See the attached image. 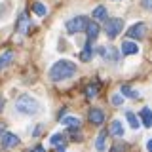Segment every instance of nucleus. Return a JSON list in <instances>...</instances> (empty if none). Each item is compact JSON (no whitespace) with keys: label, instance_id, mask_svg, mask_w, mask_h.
<instances>
[{"label":"nucleus","instance_id":"nucleus-1","mask_svg":"<svg viewBox=\"0 0 152 152\" xmlns=\"http://www.w3.org/2000/svg\"><path fill=\"white\" fill-rule=\"evenodd\" d=\"M76 74V63L70 59H59L51 65L50 69V78L53 82H61V80H69Z\"/></svg>","mask_w":152,"mask_h":152},{"label":"nucleus","instance_id":"nucleus-2","mask_svg":"<svg viewBox=\"0 0 152 152\" xmlns=\"http://www.w3.org/2000/svg\"><path fill=\"white\" fill-rule=\"evenodd\" d=\"M15 108H17V112H21V114H27V116H34V114L40 112V103H38L34 97H31V95L23 93V95H19V97H17V101H15Z\"/></svg>","mask_w":152,"mask_h":152},{"label":"nucleus","instance_id":"nucleus-3","mask_svg":"<svg viewBox=\"0 0 152 152\" xmlns=\"http://www.w3.org/2000/svg\"><path fill=\"white\" fill-rule=\"evenodd\" d=\"M124 31V19L120 17H110L104 21V32H107L108 40H114L120 32Z\"/></svg>","mask_w":152,"mask_h":152},{"label":"nucleus","instance_id":"nucleus-4","mask_svg":"<svg viewBox=\"0 0 152 152\" xmlns=\"http://www.w3.org/2000/svg\"><path fill=\"white\" fill-rule=\"evenodd\" d=\"M86 27H88V17L86 15H78L66 21V32L69 34H78V32H84Z\"/></svg>","mask_w":152,"mask_h":152},{"label":"nucleus","instance_id":"nucleus-5","mask_svg":"<svg viewBox=\"0 0 152 152\" xmlns=\"http://www.w3.org/2000/svg\"><path fill=\"white\" fill-rule=\"evenodd\" d=\"M97 51H99V55H101V59L107 61V63H116V61L120 59V51L112 46H101Z\"/></svg>","mask_w":152,"mask_h":152},{"label":"nucleus","instance_id":"nucleus-6","mask_svg":"<svg viewBox=\"0 0 152 152\" xmlns=\"http://www.w3.org/2000/svg\"><path fill=\"white\" fill-rule=\"evenodd\" d=\"M126 34L129 36V38H135V40H141V38H145V34H146V23L139 21V23H135V25H131L129 31H127Z\"/></svg>","mask_w":152,"mask_h":152},{"label":"nucleus","instance_id":"nucleus-7","mask_svg":"<svg viewBox=\"0 0 152 152\" xmlns=\"http://www.w3.org/2000/svg\"><path fill=\"white\" fill-rule=\"evenodd\" d=\"M28 27H31V19H28V15H27L25 12H21V13H19V17H17V23H15V31L21 32V34H27Z\"/></svg>","mask_w":152,"mask_h":152},{"label":"nucleus","instance_id":"nucleus-8","mask_svg":"<svg viewBox=\"0 0 152 152\" xmlns=\"http://www.w3.org/2000/svg\"><path fill=\"white\" fill-rule=\"evenodd\" d=\"M118 51H120L122 55H137V53H139V46H137V42L126 40V42H122V46H120Z\"/></svg>","mask_w":152,"mask_h":152},{"label":"nucleus","instance_id":"nucleus-9","mask_svg":"<svg viewBox=\"0 0 152 152\" xmlns=\"http://www.w3.org/2000/svg\"><path fill=\"white\" fill-rule=\"evenodd\" d=\"M99 23H95V21H88V27H86V34H88V42H93L97 40V36H99Z\"/></svg>","mask_w":152,"mask_h":152},{"label":"nucleus","instance_id":"nucleus-10","mask_svg":"<svg viewBox=\"0 0 152 152\" xmlns=\"http://www.w3.org/2000/svg\"><path fill=\"white\" fill-rule=\"evenodd\" d=\"M88 118H89V122H91V124H95V126H101V124L104 122V112L101 110V108L93 107V108H89Z\"/></svg>","mask_w":152,"mask_h":152},{"label":"nucleus","instance_id":"nucleus-11","mask_svg":"<svg viewBox=\"0 0 152 152\" xmlns=\"http://www.w3.org/2000/svg\"><path fill=\"white\" fill-rule=\"evenodd\" d=\"M19 145V137L15 133H4L2 137V146L4 148H13V146Z\"/></svg>","mask_w":152,"mask_h":152},{"label":"nucleus","instance_id":"nucleus-12","mask_svg":"<svg viewBox=\"0 0 152 152\" xmlns=\"http://www.w3.org/2000/svg\"><path fill=\"white\" fill-rule=\"evenodd\" d=\"M61 124L66 126L69 129H78V127H80V118H76V116H63V118H61Z\"/></svg>","mask_w":152,"mask_h":152},{"label":"nucleus","instance_id":"nucleus-13","mask_svg":"<svg viewBox=\"0 0 152 152\" xmlns=\"http://www.w3.org/2000/svg\"><path fill=\"white\" fill-rule=\"evenodd\" d=\"M93 21L95 23H99V21H107V17H108V12H107V8L104 6H97L93 10Z\"/></svg>","mask_w":152,"mask_h":152},{"label":"nucleus","instance_id":"nucleus-14","mask_svg":"<svg viewBox=\"0 0 152 152\" xmlns=\"http://www.w3.org/2000/svg\"><path fill=\"white\" fill-rule=\"evenodd\" d=\"M93 55H95L93 44H91V42H86V46H84L82 53H80V59H82V61H91V57H93Z\"/></svg>","mask_w":152,"mask_h":152},{"label":"nucleus","instance_id":"nucleus-15","mask_svg":"<svg viewBox=\"0 0 152 152\" xmlns=\"http://www.w3.org/2000/svg\"><path fill=\"white\" fill-rule=\"evenodd\" d=\"M139 116H141V120H142V126H145V127H152V112H150L148 107L141 108Z\"/></svg>","mask_w":152,"mask_h":152},{"label":"nucleus","instance_id":"nucleus-16","mask_svg":"<svg viewBox=\"0 0 152 152\" xmlns=\"http://www.w3.org/2000/svg\"><path fill=\"white\" fill-rule=\"evenodd\" d=\"M108 133H110V135H114V137H124V126H122V122H120V120H112Z\"/></svg>","mask_w":152,"mask_h":152},{"label":"nucleus","instance_id":"nucleus-17","mask_svg":"<svg viewBox=\"0 0 152 152\" xmlns=\"http://www.w3.org/2000/svg\"><path fill=\"white\" fill-rule=\"evenodd\" d=\"M120 95H122V97H129V99H137V97H139V91H137V89H133L131 86L124 84L122 88H120Z\"/></svg>","mask_w":152,"mask_h":152},{"label":"nucleus","instance_id":"nucleus-18","mask_svg":"<svg viewBox=\"0 0 152 152\" xmlns=\"http://www.w3.org/2000/svg\"><path fill=\"white\" fill-rule=\"evenodd\" d=\"M107 135H108L107 131H101V133L97 135V141H95V148H97L99 152H104V150H107Z\"/></svg>","mask_w":152,"mask_h":152},{"label":"nucleus","instance_id":"nucleus-19","mask_svg":"<svg viewBox=\"0 0 152 152\" xmlns=\"http://www.w3.org/2000/svg\"><path fill=\"white\" fill-rule=\"evenodd\" d=\"M13 57H15V53H13L12 50H8V51H4L2 55H0V69H6V66L13 61Z\"/></svg>","mask_w":152,"mask_h":152},{"label":"nucleus","instance_id":"nucleus-20","mask_svg":"<svg viewBox=\"0 0 152 152\" xmlns=\"http://www.w3.org/2000/svg\"><path fill=\"white\" fill-rule=\"evenodd\" d=\"M50 145L51 146H57V148L61 150L65 146V135H63V133H53L51 139H50Z\"/></svg>","mask_w":152,"mask_h":152},{"label":"nucleus","instance_id":"nucleus-21","mask_svg":"<svg viewBox=\"0 0 152 152\" xmlns=\"http://www.w3.org/2000/svg\"><path fill=\"white\" fill-rule=\"evenodd\" d=\"M126 120H127V124H129L131 129H139L141 122H139V118H137V114H135V112L127 110V112H126Z\"/></svg>","mask_w":152,"mask_h":152},{"label":"nucleus","instance_id":"nucleus-22","mask_svg":"<svg viewBox=\"0 0 152 152\" xmlns=\"http://www.w3.org/2000/svg\"><path fill=\"white\" fill-rule=\"evenodd\" d=\"M97 91H99V84L97 82H93V84H89L88 86V88H86V97H88V99H93L95 97V95H97Z\"/></svg>","mask_w":152,"mask_h":152},{"label":"nucleus","instance_id":"nucleus-23","mask_svg":"<svg viewBox=\"0 0 152 152\" xmlns=\"http://www.w3.org/2000/svg\"><path fill=\"white\" fill-rule=\"evenodd\" d=\"M32 12H34L36 15L44 17L46 13H48V8H46V6H44V4H42V2H34V4H32Z\"/></svg>","mask_w":152,"mask_h":152},{"label":"nucleus","instance_id":"nucleus-24","mask_svg":"<svg viewBox=\"0 0 152 152\" xmlns=\"http://www.w3.org/2000/svg\"><path fill=\"white\" fill-rule=\"evenodd\" d=\"M110 101H112L114 107H120V104L124 103V97H122L120 93H116V95H112V99H110Z\"/></svg>","mask_w":152,"mask_h":152},{"label":"nucleus","instance_id":"nucleus-25","mask_svg":"<svg viewBox=\"0 0 152 152\" xmlns=\"http://www.w3.org/2000/svg\"><path fill=\"white\" fill-rule=\"evenodd\" d=\"M28 152H46V150H44V146H42V145H38V146H32Z\"/></svg>","mask_w":152,"mask_h":152},{"label":"nucleus","instance_id":"nucleus-26","mask_svg":"<svg viewBox=\"0 0 152 152\" xmlns=\"http://www.w3.org/2000/svg\"><path fill=\"white\" fill-rule=\"evenodd\" d=\"M141 2H142V8H146V10L152 8V0H141Z\"/></svg>","mask_w":152,"mask_h":152},{"label":"nucleus","instance_id":"nucleus-27","mask_svg":"<svg viewBox=\"0 0 152 152\" xmlns=\"http://www.w3.org/2000/svg\"><path fill=\"white\" fill-rule=\"evenodd\" d=\"M4 133H6V127H4V124H0V139L4 137Z\"/></svg>","mask_w":152,"mask_h":152},{"label":"nucleus","instance_id":"nucleus-28","mask_svg":"<svg viewBox=\"0 0 152 152\" xmlns=\"http://www.w3.org/2000/svg\"><path fill=\"white\" fill-rule=\"evenodd\" d=\"M146 150H148V152H152V141H150V139L146 141Z\"/></svg>","mask_w":152,"mask_h":152},{"label":"nucleus","instance_id":"nucleus-29","mask_svg":"<svg viewBox=\"0 0 152 152\" xmlns=\"http://www.w3.org/2000/svg\"><path fill=\"white\" fill-rule=\"evenodd\" d=\"M40 131H42V126H38L36 129H34V133H32V135H40Z\"/></svg>","mask_w":152,"mask_h":152}]
</instances>
